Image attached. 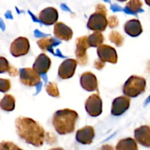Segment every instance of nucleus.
Wrapping results in <instances>:
<instances>
[{"label": "nucleus", "instance_id": "nucleus-19", "mask_svg": "<svg viewBox=\"0 0 150 150\" xmlns=\"http://www.w3.org/2000/svg\"><path fill=\"white\" fill-rule=\"evenodd\" d=\"M116 150H138L135 140L132 138H127L120 140L116 147Z\"/></svg>", "mask_w": 150, "mask_h": 150}, {"label": "nucleus", "instance_id": "nucleus-22", "mask_svg": "<svg viewBox=\"0 0 150 150\" xmlns=\"http://www.w3.org/2000/svg\"><path fill=\"white\" fill-rule=\"evenodd\" d=\"M90 47H99L104 41V36L101 32H95L88 37Z\"/></svg>", "mask_w": 150, "mask_h": 150}, {"label": "nucleus", "instance_id": "nucleus-31", "mask_svg": "<svg viewBox=\"0 0 150 150\" xmlns=\"http://www.w3.org/2000/svg\"><path fill=\"white\" fill-rule=\"evenodd\" d=\"M105 66V63L103 62L102 60H101L100 59L98 58L96 59L94 61V67L96 68L98 70H101V69H103Z\"/></svg>", "mask_w": 150, "mask_h": 150}, {"label": "nucleus", "instance_id": "nucleus-15", "mask_svg": "<svg viewBox=\"0 0 150 150\" xmlns=\"http://www.w3.org/2000/svg\"><path fill=\"white\" fill-rule=\"evenodd\" d=\"M80 85L88 91H94L98 88V82L96 76L91 72H85L80 77Z\"/></svg>", "mask_w": 150, "mask_h": 150}, {"label": "nucleus", "instance_id": "nucleus-9", "mask_svg": "<svg viewBox=\"0 0 150 150\" xmlns=\"http://www.w3.org/2000/svg\"><path fill=\"white\" fill-rule=\"evenodd\" d=\"M97 54L99 58L103 62L110 63L112 64L117 63L118 54L113 47L108 45L102 44L97 47Z\"/></svg>", "mask_w": 150, "mask_h": 150}, {"label": "nucleus", "instance_id": "nucleus-36", "mask_svg": "<svg viewBox=\"0 0 150 150\" xmlns=\"http://www.w3.org/2000/svg\"><path fill=\"white\" fill-rule=\"evenodd\" d=\"M147 69H148L149 71H150V63L148 64V67H147Z\"/></svg>", "mask_w": 150, "mask_h": 150}, {"label": "nucleus", "instance_id": "nucleus-4", "mask_svg": "<svg viewBox=\"0 0 150 150\" xmlns=\"http://www.w3.org/2000/svg\"><path fill=\"white\" fill-rule=\"evenodd\" d=\"M87 36H81L76 39V50H75V55L77 57V64L84 66L88 63V56L87 50L90 48Z\"/></svg>", "mask_w": 150, "mask_h": 150}, {"label": "nucleus", "instance_id": "nucleus-3", "mask_svg": "<svg viewBox=\"0 0 150 150\" xmlns=\"http://www.w3.org/2000/svg\"><path fill=\"white\" fill-rule=\"evenodd\" d=\"M146 81L142 77L132 75L127 79L123 86V93L127 97H136L146 90Z\"/></svg>", "mask_w": 150, "mask_h": 150}, {"label": "nucleus", "instance_id": "nucleus-10", "mask_svg": "<svg viewBox=\"0 0 150 150\" xmlns=\"http://www.w3.org/2000/svg\"><path fill=\"white\" fill-rule=\"evenodd\" d=\"M77 62L74 59H66L59 66L58 76L61 79L66 80L73 77L74 74Z\"/></svg>", "mask_w": 150, "mask_h": 150}, {"label": "nucleus", "instance_id": "nucleus-13", "mask_svg": "<svg viewBox=\"0 0 150 150\" xmlns=\"http://www.w3.org/2000/svg\"><path fill=\"white\" fill-rule=\"evenodd\" d=\"M135 139L138 144L145 147H150V127L143 125L134 131Z\"/></svg>", "mask_w": 150, "mask_h": 150}, {"label": "nucleus", "instance_id": "nucleus-21", "mask_svg": "<svg viewBox=\"0 0 150 150\" xmlns=\"http://www.w3.org/2000/svg\"><path fill=\"white\" fill-rule=\"evenodd\" d=\"M57 44L55 40L53 38H44L38 40L37 44L42 51L47 52L52 50L53 47Z\"/></svg>", "mask_w": 150, "mask_h": 150}, {"label": "nucleus", "instance_id": "nucleus-16", "mask_svg": "<svg viewBox=\"0 0 150 150\" xmlns=\"http://www.w3.org/2000/svg\"><path fill=\"white\" fill-rule=\"evenodd\" d=\"M95 136L94 129L91 126H86L77 130L76 140L82 144H91Z\"/></svg>", "mask_w": 150, "mask_h": 150}, {"label": "nucleus", "instance_id": "nucleus-26", "mask_svg": "<svg viewBox=\"0 0 150 150\" xmlns=\"http://www.w3.org/2000/svg\"><path fill=\"white\" fill-rule=\"evenodd\" d=\"M0 150H23L11 141H2L0 143Z\"/></svg>", "mask_w": 150, "mask_h": 150}, {"label": "nucleus", "instance_id": "nucleus-33", "mask_svg": "<svg viewBox=\"0 0 150 150\" xmlns=\"http://www.w3.org/2000/svg\"><path fill=\"white\" fill-rule=\"evenodd\" d=\"M99 150H114V149L112 148L111 146L106 144V145L102 146L99 149Z\"/></svg>", "mask_w": 150, "mask_h": 150}, {"label": "nucleus", "instance_id": "nucleus-24", "mask_svg": "<svg viewBox=\"0 0 150 150\" xmlns=\"http://www.w3.org/2000/svg\"><path fill=\"white\" fill-rule=\"evenodd\" d=\"M110 41L117 47H122L124 43V37L117 31H112L109 35Z\"/></svg>", "mask_w": 150, "mask_h": 150}, {"label": "nucleus", "instance_id": "nucleus-29", "mask_svg": "<svg viewBox=\"0 0 150 150\" xmlns=\"http://www.w3.org/2000/svg\"><path fill=\"white\" fill-rule=\"evenodd\" d=\"M119 19L115 16H111L108 18V24L110 28H114L119 26Z\"/></svg>", "mask_w": 150, "mask_h": 150}, {"label": "nucleus", "instance_id": "nucleus-11", "mask_svg": "<svg viewBox=\"0 0 150 150\" xmlns=\"http://www.w3.org/2000/svg\"><path fill=\"white\" fill-rule=\"evenodd\" d=\"M130 105V99L126 96H122L116 98L112 101L111 113L113 116H121L126 112Z\"/></svg>", "mask_w": 150, "mask_h": 150}, {"label": "nucleus", "instance_id": "nucleus-35", "mask_svg": "<svg viewBox=\"0 0 150 150\" xmlns=\"http://www.w3.org/2000/svg\"><path fill=\"white\" fill-rule=\"evenodd\" d=\"M145 2L147 5L150 7V0H145Z\"/></svg>", "mask_w": 150, "mask_h": 150}, {"label": "nucleus", "instance_id": "nucleus-18", "mask_svg": "<svg viewBox=\"0 0 150 150\" xmlns=\"http://www.w3.org/2000/svg\"><path fill=\"white\" fill-rule=\"evenodd\" d=\"M125 31L132 37H137L142 33L143 28L139 20L131 19L125 23Z\"/></svg>", "mask_w": 150, "mask_h": 150}, {"label": "nucleus", "instance_id": "nucleus-5", "mask_svg": "<svg viewBox=\"0 0 150 150\" xmlns=\"http://www.w3.org/2000/svg\"><path fill=\"white\" fill-rule=\"evenodd\" d=\"M107 13L96 11L92 14L88 21L87 26L91 30L95 32H102L108 26Z\"/></svg>", "mask_w": 150, "mask_h": 150}, {"label": "nucleus", "instance_id": "nucleus-23", "mask_svg": "<svg viewBox=\"0 0 150 150\" xmlns=\"http://www.w3.org/2000/svg\"><path fill=\"white\" fill-rule=\"evenodd\" d=\"M142 6L141 0H130L127 3L126 10L131 13H137L142 11Z\"/></svg>", "mask_w": 150, "mask_h": 150}, {"label": "nucleus", "instance_id": "nucleus-28", "mask_svg": "<svg viewBox=\"0 0 150 150\" xmlns=\"http://www.w3.org/2000/svg\"><path fill=\"white\" fill-rule=\"evenodd\" d=\"M11 65L5 57H0V73L8 72Z\"/></svg>", "mask_w": 150, "mask_h": 150}, {"label": "nucleus", "instance_id": "nucleus-6", "mask_svg": "<svg viewBox=\"0 0 150 150\" xmlns=\"http://www.w3.org/2000/svg\"><path fill=\"white\" fill-rule=\"evenodd\" d=\"M20 81L24 86L33 87L38 85L41 82L39 74L31 68H24L19 71Z\"/></svg>", "mask_w": 150, "mask_h": 150}, {"label": "nucleus", "instance_id": "nucleus-17", "mask_svg": "<svg viewBox=\"0 0 150 150\" xmlns=\"http://www.w3.org/2000/svg\"><path fill=\"white\" fill-rule=\"evenodd\" d=\"M54 34L58 39L67 41L71 39L73 31L70 27L63 23L57 22L54 27Z\"/></svg>", "mask_w": 150, "mask_h": 150}, {"label": "nucleus", "instance_id": "nucleus-12", "mask_svg": "<svg viewBox=\"0 0 150 150\" xmlns=\"http://www.w3.org/2000/svg\"><path fill=\"white\" fill-rule=\"evenodd\" d=\"M52 61L50 57L46 54H41L38 56L33 63V69L39 74H44L47 73L51 67Z\"/></svg>", "mask_w": 150, "mask_h": 150}, {"label": "nucleus", "instance_id": "nucleus-37", "mask_svg": "<svg viewBox=\"0 0 150 150\" xmlns=\"http://www.w3.org/2000/svg\"><path fill=\"white\" fill-rule=\"evenodd\" d=\"M119 2H125V1H127V0H118Z\"/></svg>", "mask_w": 150, "mask_h": 150}, {"label": "nucleus", "instance_id": "nucleus-25", "mask_svg": "<svg viewBox=\"0 0 150 150\" xmlns=\"http://www.w3.org/2000/svg\"><path fill=\"white\" fill-rule=\"evenodd\" d=\"M46 91L50 96L53 97H58L60 96L57 85L55 83H50L46 86Z\"/></svg>", "mask_w": 150, "mask_h": 150}, {"label": "nucleus", "instance_id": "nucleus-2", "mask_svg": "<svg viewBox=\"0 0 150 150\" xmlns=\"http://www.w3.org/2000/svg\"><path fill=\"white\" fill-rule=\"evenodd\" d=\"M78 114L71 109L59 110L54 112L52 125L56 132L60 135H66L74 131Z\"/></svg>", "mask_w": 150, "mask_h": 150}, {"label": "nucleus", "instance_id": "nucleus-30", "mask_svg": "<svg viewBox=\"0 0 150 150\" xmlns=\"http://www.w3.org/2000/svg\"><path fill=\"white\" fill-rule=\"evenodd\" d=\"M45 140L47 141V142L48 144H54L56 142V138L52 133H46V136H45Z\"/></svg>", "mask_w": 150, "mask_h": 150}, {"label": "nucleus", "instance_id": "nucleus-20", "mask_svg": "<svg viewBox=\"0 0 150 150\" xmlns=\"http://www.w3.org/2000/svg\"><path fill=\"white\" fill-rule=\"evenodd\" d=\"M15 98L12 95H5L0 101V108L5 111H13L15 109Z\"/></svg>", "mask_w": 150, "mask_h": 150}, {"label": "nucleus", "instance_id": "nucleus-1", "mask_svg": "<svg viewBox=\"0 0 150 150\" xmlns=\"http://www.w3.org/2000/svg\"><path fill=\"white\" fill-rule=\"evenodd\" d=\"M16 128L18 136L26 143L35 146H41L45 141L46 132L44 128L30 118H17Z\"/></svg>", "mask_w": 150, "mask_h": 150}, {"label": "nucleus", "instance_id": "nucleus-32", "mask_svg": "<svg viewBox=\"0 0 150 150\" xmlns=\"http://www.w3.org/2000/svg\"><path fill=\"white\" fill-rule=\"evenodd\" d=\"M8 74H9L11 76H13V77H14V76H16L17 74H18V69H16V68H15L14 66H10V69L9 70H8Z\"/></svg>", "mask_w": 150, "mask_h": 150}, {"label": "nucleus", "instance_id": "nucleus-27", "mask_svg": "<svg viewBox=\"0 0 150 150\" xmlns=\"http://www.w3.org/2000/svg\"><path fill=\"white\" fill-rule=\"evenodd\" d=\"M11 84L9 80L0 78V92L5 93L11 89Z\"/></svg>", "mask_w": 150, "mask_h": 150}, {"label": "nucleus", "instance_id": "nucleus-14", "mask_svg": "<svg viewBox=\"0 0 150 150\" xmlns=\"http://www.w3.org/2000/svg\"><path fill=\"white\" fill-rule=\"evenodd\" d=\"M38 18L40 21L45 25H52L57 22L58 19V12L55 8L49 7L40 12Z\"/></svg>", "mask_w": 150, "mask_h": 150}, {"label": "nucleus", "instance_id": "nucleus-8", "mask_svg": "<svg viewBox=\"0 0 150 150\" xmlns=\"http://www.w3.org/2000/svg\"><path fill=\"white\" fill-rule=\"evenodd\" d=\"M30 41L24 37H19L14 40L11 45L10 51L16 57L26 55L30 51Z\"/></svg>", "mask_w": 150, "mask_h": 150}, {"label": "nucleus", "instance_id": "nucleus-7", "mask_svg": "<svg viewBox=\"0 0 150 150\" xmlns=\"http://www.w3.org/2000/svg\"><path fill=\"white\" fill-rule=\"evenodd\" d=\"M87 112L91 116H99L102 112V101L98 94H92L86 101L85 104Z\"/></svg>", "mask_w": 150, "mask_h": 150}, {"label": "nucleus", "instance_id": "nucleus-34", "mask_svg": "<svg viewBox=\"0 0 150 150\" xmlns=\"http://www.w3.org/2000/svg\"><path fill=\"white\" fill-rule=\"evenodd\" d=\"M50 150H64L63 148H60V147H56V148H52Z\"/></svg>", "mask_w": 150, "mask_h": 150}]
</instances>
